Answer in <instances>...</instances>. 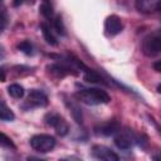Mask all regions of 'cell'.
<instances>
[{
	"instance_id": "obj_1",
	"label": "cell",
	"mask_w": 161,
	"mask_h": 161,
	"mask_svg": "<svg viewBox=\"0 0 161 161\" xmlns=\"http://www.w3.org/2000/svg\"><path fill=\"white\" fill-rule=\"evenodd\" d=\"M75 98L82 103H86L89 106L104 104L111 101L109 94L106 91L99 88H82L75 93Z\"/></svg>"
},
{
	"instance_id": "obj_2",
	"label": "cell",
	"mask_w": 161,
	"mask_h": 161,
	"mask_svg": "<svg viewBox=\"0 0 161 161\" xmlns=\"http://www.w3.org/2000/svg\"><path fill=\"white\" fill-rule=\"evenodd\" d=\"M30 146L36 152L47 153V152H50L55 147V138L53 136L45 135V133L34 135L30 138Z\"/></svg>"
},
{
	"instance_id": "obj_3",
	"label": "cell",
	"mask_w": 161,
	"mask_h": 161,
	"mask_svg": "<svg viewBox=\"0 0 161 161\" xmlns=\"http://www.w3.org/2000/svg\"><path fill=\"white\" fill-rule=\"evenodd\" d=\"M161 50V36L158 31L151 33L142 40V53L146 57H156L160 54Z\"/></svg>"
},
{
	"instance_id": "obj_4",
	"label": "cell",
	"mask_w": 161,
	"mask_h": 161,
	"mask_svg": "<svg viewBox=\"0 0 161 161\" xmlns=\"http://www.w3.org/2000/svg\"><path fill=\"white\" fill-rule=\"evenodd\" d=\"M44 121L48 126L53 127L54 131L59 135V136H65L69 132V126L67 123V121L57 112H48L44 116Z\"/></svg>"
},
{
	"instance_id": "obj_5",
	"label": "cell",
	"mask_w": 161,
	"mask_h": 161,
	"mask_svg": "<svg viewBox=\"0 0 161 161\" xmlns=\"http://www.w3.org/2000/svg\"><path fill=\"white\" fill-rule=\"evenodd\" d=\"M123 30V23L117 15H109L104 20V34L107 36H116Z\"/></svg>"
},
{
	"instance_id": "obj_6",
	"label": "cell",
	"mask_w": 161,
	"mask_h": 161,
	"mask_svg": "<svg viewBox=\"0 0 161 161\" xmlns=\"http://www.w3.org/2000/svg\"><path fill=\"white\" fill-rule=\"evenodd\" d=\"M92 155L96 158L104 160V161H118L119 160V156L113 150L103 145H94L92 147Z\"/></svg>"
},
{
	"instance_id": "obj_7",
	"label": "cell",
	"mask_w": 161,
	"mask_h": 161,
	"mask_svg": "<svg viewBox=\"0 0 161 161\" xmlns=\"http://www.w3.org/2000/svg\"><path fill=\"white\" fill-rule=\"evenodd\" d=\"M133 141H135V137L130 130H125V131L119 130L116 133L113 142L119 150H130L133 146Z\"/></svg>"
},
{
	"instance_id": "obj_8",
	"label": "cell",
	"mask_w": 161,
	"mask_h": 161,
	"mask_svg": "<svg viewBox=\"0 0 161 161\" xmlns=\"http://www.w3.org/2000/svg\"><path fill=\"white\" fill-rule=\"evenodd\" d=\"M26 104L30 108L34 107H45L48 104V97L43 91L39 89H31L28 94V99H26Z\"/></svg>"
},
{
	"instance_id": "obj_9",
	"label": "cell",
	"mask_w": 161,
	"mask_h": 161,
	"mask_svg": "<svg viewBox=\"0 0 161 161\" xmlns=\"http://www.w3.org/2000/svg\"><path fill=\"white\" fill-rule=\"evenodd\" d=\"M121 130V126L117 121H107L99 126H97L94 128L96 133L97 135H102V136H112V135H116L118 131Z\"/></svg>"
},
{
	"instance_id": "obj_10",
	"label": "cell",
	"mask_w": 161,
	"mask_h": 161,
	"mask_svg": "<svg viewBox=\"0 0 161 161\" xmlns=\"http://www.w3.org/2000/svg\"><path fill=\"white\" fill-rule=\"evenodd\" d=\"M161 0H136L135 6L140 13L151 14L160 9Z\"/></svg>"
},
{
	"instance_id": "obj_11",
	"label": "cell",
	"mask_w": 161,
	"mask_h": 161,
	"mask_svg": "<svg viewBox=\"0 0 161 161\" xmlns=\"http://www.w3.org/2000/svg\"><path fill=\"white\" fill-rule=\"evenodd\" d=\"M47 69H48V72L50 74H53V75H55L58 78H63V77H65L68 74H75V72H73L74 70L73 67H68L65 64H59V63L50 64V65L47 67Z\"/></svg>"
},
{
	"instance_id": "obj_12",
	"label": "cell",
	"mask_w": 161,
	"mask_h": 161,
	"mask_svg": "<svg viewBox=\"0 0 161 161\" xmlns=\"http://www.w3.org/2000/svg\"><path fill=\"white\" fill-rule=\"evenodd\" d=\"M64 102H65V106L68 107V109L70 111V113H72L74 121H75L77 123L82 125V123H83V116H82V111H80L79 106H78L74 101H72V99H67V98H65Z\"/></svg>"
},
{
	"instance_id": "obj_13",
	"label": "cell",
	"mask_w": 161,
	"mask_h": 161,
	"mask_svg": "<svg viewBox=\"0 0 161 161\" xmlns=\"http://www.w3.org/2000/svg\"><path fill=\"white\" fill-rule=\"evenodd\" d=\"M40 29H42V33H43V36H44L45 42H47L49 45H53V47L58 45V40H57V38L54 36L53 31L50 30V26H49L47 23H42Z\"/></svg>"
},
{
	"instance_id": "obj_14",
	"label": "cell",
	"mask_w": 161,
	"mask_h": 161,
	"mask_svg": "<svg viewBox=\"0 0 161 161\" xmlns=\"http://www.w3.org/2000/svg\"><path fill=\"white\" fill-rule=\"evenodd\" d=\"M15 118L14 112L9 108V106L5 103V101L0 97V119L3 121H13Z\"/></svg>"
},
{
	"instance_id": "obj_15",
	"label": "cell",
	"mask_w": 161,
	"mask_h": 161,
	"mask_svg": "<svg viewBox=\"0 0 161 161\" xmlns=\"http://www.w3.org/2000/svg\"><path fill=\"white\" fill-rule=\"evenodd\" d=\"M84 79H86V82H89V83L106 84V82L103 80V78H102L98 73H96L94 70L88 69V68H86V69H84Z\"/></svg>"
},
{
	"instance_id": "obj_16",
	"label": "cell",
	"mask_w": 161,
	"mask_h": 161,
	"mask_svg": "<svg viewBox=\"0 0 161 161\" xmlns=\"http://www.w3.org/2000/svg\"><path fill=\"white\" fill-rule=\"evenodd\" d=\"M39 10H40V13L43 14V16L45 19H48V20L53 19L54 11H53V5H52L50 0H42V5L39 8Z\"/></svg>"
},
{
	"instance_id": "obj_17",
	"label": "cell",
	"mask_w": 161,
	"mask_h": 161,
	"mask_svg": "<svg viewBox=\"0 0 161 161\" xmlns=\"http://www.w3.org/2000/svg\"><path fill=\"white\" fill-rule=\"evenodd\" d=\"M8 93H9L13 98L19 99V98H23V97H24L25 91H24L23 86L18 84V83H13V84H10V86L8 87Z\"/></svg>"
},
{
	"instance_id": "obj_18",
	"label": "cell",
	"mask_w": 161,
	"mask_h": 161,
	"mask_svg": "<svg viewBox=\"0 0 161 161\" xmlns=\"http://www.w3.org/2000/svg\"><path fill=\"white\" fill-rule=\"evenodd\" d=\"M53 26L54 29L57 30L58 34L60 35H65V26H64V23H63V19L60 15H57L53 20Z\"/></svg>"
},
{
	"instance_id": "obj_19",
	"label": "cell",
	"mask_w": 161,
	"mask_h": 161,
	"mask_svg": "<svg viewBox=\"0 0 161 161\" xmlns=\"http://www.w3.org/2000/svg\"><path fill=\"white\" fill-rule=\"evenodd\" d=\"M16 48H18L20 52H23L24 54H26V55H31V54H33V45H31V43H30L29 40H23V42H20V43L16 45Z\"/></svg>"
},
{
	"instance_id": "obj_20",
	"label": "cell",
	"mask_w": 161,
	"mask_h": 161,
	"mask_svg": "<svg viewBox=\"0 0 161 161\" xmlns=\"http://www.w3.org/2000/svg\"><path fill=\"white\" fill-rule=\"evenodd\" d=\"M0 146L3 147H6V148H11V150H15V143L13 142V140L10 137H8L5 133H1L0 132Z\"/></svg>"
},
{
	"instance_id": "obj_21",
	"label": "cell",
	"mask_w": 161,
	"mask_h": 161,
	"mask_svg": "<svg viewBox=\"0 0 161 161\" xmlns=\"http://www.w3.org/2000/svg\"><path fill=\"white\" fill-rule=\"evenodd\" d=\"M24 3H33V0H13L14 6H20Z\"/></svg>"
},
{
	"instance_id": "obj_22",
	"label": "cell",
	"mask_w": 161,
	"mask_h": 161,
	"mask_svg": "<svg viewBox=\"0 0 161 161\" xmlns=\"http://www.w3.org/2000/svg\"><path fill=\"white\" fill-rule=\"evenodd\" d=\"M5 80V70L3 68H0V82Z\"/></svg>"
},
{
	"instance_id": "obj_23",
	"label": "cell",
	"mask_w": 161,
	"mask_h": 161,
	"mask_svg": "<svg viewBox=\"0 0 161 161\" xmlns=\"http://www.w3.org/2000/svg\"><path fill=\"white\" fill-rule=\"evenodd\" d=\"M153 67H155V70H156V72H160V62H156V63L153 64Z\"/></svg>"
},
{
	"instance_id": "obj_24",
	"label": "cell",
	"mask_w": 161,
	"mask_h": 161,
	"mask_svg": "<svg viewBox=\"0 0 161 161\" xmlns=\"http://www.w3.org/2000/svg\"><path fill=\"white\" fill-rule=\"evenodd\" d=\"M3 28H4V26H1V25H0V33H1V30H3Z\"/></svg>"
},
{
	"instance_id": "obj_25",
	"label": "cell",
	"mask_w": 161,
	"mask_h": 161,
	"mask_svg": "<svg viewBox=\"0 0 161 161\" xmlns=\"http://www.w3.org/2000/svg\"><path fill=\"white\" fill-rule=\"evenodd\" d=\"M1 1H3V0H0V3H1Z\"/></svg>"
}]
</instances>
